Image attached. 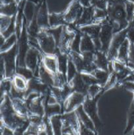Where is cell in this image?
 <instances>
[{"label": "cell", "instance_id": "2e32d148", "mask_svg": "<svg viewBox=\"0 0 134 135\" xmlns=\"http://www.w3.org/2000/svg\"><path fill=\"white\" fill-rule=\"evenodd\" d=\"M130 44H131V43L126 38V39L123 41V42L119 50H118V56H117L116 59L123 62V63H127V60H128Z\"/></svg>", "mask_w": 134, "mask_h": 135}, {"label": "cell", "instance_id": "1f68e13d", "mask_svg": "<svg viewBox=\"0 0 134 135\" xmlns=\"http://www.w3.org/2000/svg\"><path fill=\"white\" fill-rule=\"evenodd\" d=\"M14 17H9V16L2 15L1 17V32H3L9 28L11 24L12 21Z\"/></svg>", "mask_w": 134, "mask_h": 135}, {"label": "cell", "instance_id": "5b68a950", "mask_svg": "<svg viewBox=\"0 0 134 135\" xmlns=\"http://www.w3.org/2000/svg\"><path fill=\"white\" fill-rule=\"evenodd\" d=\"M127 27L113 35L109 51L107 52V56L110 61H112L117 59L118 50L127 37Z\"/></svg>", "mask_w": 134, "mask_h": 135}, {"label": "cell", "instance_id": "4dcf8cb0", "mask_svg": "<svg viewBox=\"0 0 134 135\" xmlns=\"http://www.w3.org/2000/svg\"><path fill=\"white\" fill-rule=\"evenodd\" d=\"M125 7L127 15V20L130 22L134 18V3L129 0H126Z\"/></svg>", "mask_w": 134, "mask_h": 135}, {"label": "cell", "instance_id": "8992f818", "mask_svg": "<svg viewBox=\"0 0 134 135\" xmlns=\"http://www.w3.org/2000/svg\"><path fill=\"white\" fill-rule=\"evenodd\" d=\"M84 11V7L78 0H74L68 10L64 14V19L66 23H75L81 17Z\"/></svg>", "mask_w": 134, "mask_h": 135}, {"label": "cell", "instance_id": "d4e9b609", "mask_svg": "<svg viewBox=\"0 0 134 135\" xmlns=\"http://www.w3.org/2000/svg\"><path fill=\"white\" fill-rule=\"evenodd\" d=\"M81 36H82V33L81 32V31L76 33L72 42H71L70 51L81 54L80 46H81Z\"/></svg>", "mask_w": 134, "mask_h": 135}, {"label": "cell", "instance_id": "30bf717a", "mask_svg": "<svg viewBox=\"0 0 134 135\" xmlns=\"http://www.w3.org/2000/svg\"><path fill=\"white\" fill-rule=\"evenodd\" d=\"M68 83L70 84L74 91L80 92L85 96L87 95V90L89 86H87L84 83L80 73H78L76 76L74 77V79L70 83Z\"/></svg>", "mask_w": 134, "mask_h": 135}, {"label": "cell", "instance_id": "9a60e30c", "mask_svg": "<svg viewBox=\"0 0 134 135\" xmlns=\"http://www.w3.org/2000/svg\"><path fill=\"white\" fill-rule=\"evenodd\" d=\"M101 24H92L90 25L81 26L80 31L89 35L93 40L99 38V34L101 32Z\"/></svg>", "mask_w": 134, "mask_h": 135}, {"label": "cell", "instance_id": "4316f807", "mask_svg": "<svg viewBox=\"0 0 134 135\" xmlns=\"http://www.w3.org/2000/svg\"><path fill=\"white\" fill-rule=\"evenodd\" d=\"M78 70L76 69V65L73 63L71 59L68 57V67H67L66 71V76H67V81L68 83H70L72 79H74L76 74L78 73Z\"/></svg>", "mask_w": 134, "mask_h": 135}, {"label": "cell", "instance_id": "8fae6325", "mask_svg": "<svg viewBox=\"0 0 134 135\" xmlns=\"http://www.w3.org/2000/svg\"><path fill=\"white\" fill-rule=\"evenodd\" d=\"M43 65L46 69L53 74L56 75L58 73V59L56 55H45L42 59Z\"/></svg>", "mask_w": 134, "mask_h": 135}, {"label": "cell", "instance_id": "f1b7e54d", "mask_svg": "<svg viewBox=\"0 0 134 135\" xmlns=\"http://www.w3.org/2000/svg\"><path fill=\"white\" fill-rule=\"evenodd\" d=\"M134 127V104H131L130 108L128 113V117H127V127L125 131V134L131 131Z\"/></svg>", "mask_w": 134, "mask_h": 135}, {"label": "cell", "instance_id": "3957f363", "mask_svg": "<svg viewBox=\"0 0 134 135\" xmlns=\"http://www.w3.org/2000/svg\"><path fill=\"white\" fill-rule=\"evenodd\" d=\"M101 28L99 34V40L101 43V51L107 54L112 39L114 32L110 21L107 18H105L101 22Z\"/></svg>", "mask_w": 134, "mask_h": 135}, {"label": "cell", "instance_id": "7402d4cb", "mask_svg": "<svg viewBox=\"0 0 134 135\" xmlns=\"http://www.w3.org/2000/svg\"><path fill=\"white\" fill-rule=\"evenodd\" d=\"M34 11H35V7H34L32 1H27L25 5L24 10V17L26 20V22H29V23L32 22L35 15Z\"/></svg>", "mask_w": 134, "mask_h": 135}, {"label": "cell", "instance_id": "cb8c5ba5", "mask_svg": "<svg viewBox=\"0 0 134 135\" xmlns=\"http://www.w3.org/2000/svg\"><path fill=\"white\" fill-rule=\"evenodd\" d=\"M61 111V105L56 103L55 104H46V106L45 107V113L47 117L60 114Z\"/></svg>", "mask_w": 134, "mask_h": 135}, {"label": "cell", "instance_id": "d6986e66", "mask_svg": "<svg viewBox=\"0 0 134 135\" xmlns=\"http://www.w3.org/2000/svg\"><path fill=\"white\" fill-rule=\"evenodd\" d=\"M49 23L50 28H55L63 26L64 24H66V22L64 19V15L60 13H53L49 15Z\"/></svg>", "mask_w": 134, "mask_h": 135}, {"label": "cell", "instance_id": "6da1fadb", "mask_svg": "<svg viewBox=\"0 0 134 135\" xmlns=\"http://www.w3.org/2000/svg\"><path fill=\"white\" fill-rule=\"evenodd\" d=\"M18 55V46L17 43L10 50L1 53V58L3 59L5 69V76L7 79L13 77L17 71V65H16Z\"/></svg>", "mask_w": 134, "mask_h": 135}, {"label": "cell", "instance_id": "44dd1931", "mask_svg": "<svg viewBox=\"0 0 134 135\" xmlns=\"http://www.w3.org/2000/svg\"><path fill=\"white\" fill-rule=\"evenodd\" d=\"M58 59V71L66 75L67 67H68V54L61 53L57 56Z\"/></svg>", "mask_w": 134, "mask_h": 135}, {"label": "cell", "instance_id": "ffe728a7", "mask_svg": "<svg viewBox=\"0 0 134 135\" xmlns=\"http://www.w3.org/2000/svg\"><path fill=\"white\" fill-rule=\"evenodd\" d=\"M110 73L108 71H105V70L100 69H96L93 73L92 75L95 76V77L98 80L99 84L101 86H105V84L107 83L108 80L110 76Z\"/></svg>", "mask_w": 134, "mask_h": 135}, {"label": "cell", "instance_id": "d6a6232c", "mask_svg": "<svg viewBox=\"0 0 134 135\" xmlns=\"http://www.w3.org/2000/svg\"><path fill=\"white\" fill-rule=\"evenodd\" d=\"M1 3H3V5H7V4L12 3L14 2V0H1Z\"/></svg>", "mask_w": 134, "mask_h": 135}, {"label": "cell", "instance_id": "e0dca14e", "mask_svg": "<svg viewBox=\"0 0 134 135\" xmlns=\"http://www.w3.org/2000/svg\"><path fill=\"white\" fill-rule=\"evenodd\" d=\"M28 80H26L21 75L17 74L13 76V85L18 90L26 92L28 89Z\"/></svg>", "mask_w": 134, "mask_h": 135}, {"label": "cell", "instance_id": "e575fe53", "mask_svg": "<svg viewBox=\"0 0 134 135\" xmlns=\"http://www.w3.org/2000/svg\"><path fill=\"white\" fill-rule=\"evenodd\" d=\"M129 1H132L133 3H134V0H129Z\"/></svg>", "mask_w": 134, "mask_h": 135}, {"label": "cell", "instance_id": "9c48e42d", "mask_svg": "<svg viewBox=\"0 0 134 135\" xmlns=\"http://www.w3.org/2000/svg\"><path fill=\"white\" fill-rule=\"evenodd\" d=\"M45 1L42 3L36 15L37 22H38L40 29H47L50 28L47 5H46V3Z\"/></svg>", "mask_w": 134, "mask_h": 135}, {"label": "cell", "instance_id": "7a4b0ae2", "mask_svg": "<svg viewBox=\"0 0 134 135\" xmlns=\"http://www.w3.org/2000/svg\"><path fill=\"white\" fill-rule=\"evenodd\" d=\"M37 38L41 50L45 55H55L57 47L56 42L46 29H41Z\"/></svg>", "mask_w": 134, "mask_h": 135}, {"label": "cell", "instance_id": "ba28073f", "mask_svg": "<svg viewBox=\"0 0 134 135\" xmlns=\"http://www.w3.org/2000/svg\"><path fill=\"white\" fill-rule=\"evenodd\" d=\"M85 95L80 92L74 91L64 102V108L66 112H70L75 110L78 107L81 105L86 98Z\"/></svg>", "mask_w": 134, "mask_h": 135}, {"label": "cell", "instance_id": "277c9868", "mask_svg": "<svg viewBox=\"0 0 134 135\" xmlns=\"http://www.w3.org/2000/svg\"><path fill=\"white\" fill-rule=\"evenodd\" d=\"M100 95H101V94H98L95 98L92 99L86 96L85 102L83 104V108H84V110L93 121L97 131L99 129H101V125H102V123H101L99 117L98 116V113H97V100H99Z\"/></svg>", "mask_w": 134, "mask_h": 135}, {"label": "cell", "instance_id": "484cf974", "mask_svg": "<svg viewBox=\"0 0 134 135\" xmlns=\"http://www.w3.org/2000/svg\"><path fill=\"white\" fill-rule=\"evenodd\" d=\"M17 40H18V38H17V35L15 34H12L11 36L5 39L4 43L1 46V53L5 52V51H7V50H10L14 45L17 44Z\"/></svg>", "mask_w": 134, "mask_h": 135}, {"label": "cell", "instance_id": "f546056e", "mask_svg": "<svg viewBox=\"0 0 134 135\" xmlns=\"http://www.w3.org/2000/svg\"><path fill=\"white\" fill-rule=\"evenodd\" d=\"M102 90V86L99 84H93V85L89 86L87 90V96L89 98H94Z\"/></svg>", "mask_w": 134, "mask_h": 135}, {"label": "cell", "instance_id": "5bb4252c", "mask_svg": "<svg viewBox=\"0 0 134 135\" xmlns=\"http://www.w3.org/2000/svg\"><path fill=\"white\" fill-rule=\"evenodd\" d=\"M80 50L81 54L83 52H95V47L93 39L85 33H82L81 36Z\"/></svg>", "mask_w": 134, "mask_h": 135}, {"label": "cell", "instance_id": "83f0119b", "mask_svg": "<svg viewBox=\"0 0 134 135\" xmlns=\"http://www.w3.org/2000/svg\"><path fill=\"white\" fill-rule=\"evenodd\" d=\"M16 73L21 75L28 80L34 77V72L26 67H17Z\"/></svg>", "mask_w": 134, "mask_h": 135}, {"label": "cell", "instance_id": "ac0fdd59", "mask_svg": "<svg viewBox=\"0 0 134 135\" xmlns=\"http://www.w3.org/2000/svg\"><path fill=\"white\" fill-rule=\"evenodd\" d=\"M50 123L55 134H61L63 129V120L61 115H55L49 118Z\"/></svg>", "mask_w": 134, "mask_h": 135}, {"label": "cell", "instance_id": "836d02e7", "mask_svg": "<svg viewBox=\"0 0 134 135\" xmlns=\"http://www.w3.org/2000/svg\"><path fill=\"white\" fill-rule=\"evenodd\" d=\"M14 1H15L17 3H18V2H20V1H23V0H14ZM30 1H32V0H30Z\"/></svg>", "mask_w": 134, "mask_h": 135}, {"label": "cell", "instance_id": "4fadbf2b", "mask_svg": "<svg viewBox=\"0 0 134 135\" xmlns=\"http://www.w3.org/2000/svg\"><path fill=\"white\" fill-rule=\"evenodd\" d=\"M94 63L97 69L108 71L110 61L108 58L107 54L102 51H96L95 53Z\"/></svg>", "mask_w": 134, "mask_h": 135}, {"label": "cell", "instance_id": "52a82bcc", "mask_svg": "<svg viewBox=\"0 0 134 135\" xmlns=\"http://www.w3.org/2000/svg\"><path fill=\"white\" fill-rule=\"evenodd\" d=\"M43 57H41V54H39V50L31 46L29 48L26 58H25V65L26 67L31 69L33 72L39 67L40 62L42 61Z\"/></svg>", "mask_w": 134, "mask_h": 135}, {"label": "cell", "instance_id": "603a6c76", "mask_svg": "<svg viewBox=\"0 0 134 135\" xmlns=\"http://www.w3.org/2000/svg\"><path fill=\"white\" fill-rule=\"evenodd\" d=\"M17 11V3L16 1L7 5H3L1 7V13L2 15L14 17Z\"/></svg>", "mask_w": 134, "mask_h": 135}, {"label": "cell", "instance_id": "7c38bea8", "mask_svg": "<svg viewBox=\"0 0 134 135\" xmlns=\"http://www.w3.org/2000/svg\"><path fill=\"white\" fill-rule=\"evenodd\" d=\"M75 111H76V112L77 113L79 119L83 123V124H84L87 128H88V129H89L90 130H91L92 131H93L94 133H96V132H97V130H96L94 123H93L91 119L89 117V116L87 114L86 112H85L84 108H83V105H80L79 107H78V108L75 109Z\"/></svg>", "mask_w": 134, "mask_h": 135}]
</instances>
